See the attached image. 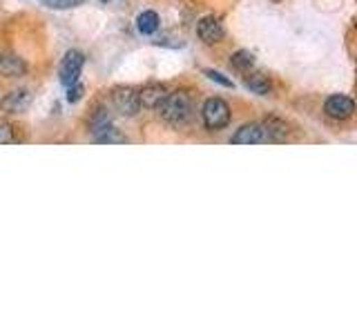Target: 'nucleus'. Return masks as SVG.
<instances>
[{"instance_id":"4468645a","label":"nucleus","mask_w":357,"mask_h":334,"mask_svg":"<svg viewBox=\"0 0 357 334\" xmlns=\"http://www.w3.org/2000/svg\"><path fill=\"white\" fill-rule=\"evenodd\" d=\"M232 67H237V70H250V67L255 65V58L250 51H237L230 58Z\"/></svg>"},{"instance_id":"6ab92c4d","label":"nucleus","mask_w":357,"mask_h":334,"mask_svg":"<svg viewBox=\"0 0 357 334\" xmlns=\"http://www.w3.org/2000/svg\"><path fill=\"white\" fill-rule=\"evenodd\" d=\"M98 3H103V5H105V3H109V0H98Z\"/></svg>"},{"instance_id":"9d476101","label":"nucleus","mask_w":357,"mask_h":334,"mask_svg":"<svg viewBox=\"0 0 357 334\" xmlns=\"http://www.w3.org/2000/svg\"><path fill=\"white\" fill-rule=\"evenodd\" d=\"M27 72V65L22 58L14 54H0V74L7 76V78H16L22 76Z\"/></svg>"},{"instance_id":"423d86ee","label":"nucleus","mask_w":357,"mask_h":334,"mask_svg":"<svg viewBox=\"0 0 357 334\" xmlns=\"http://www.w3.org/2000/svg\"><path fill=\"white\" fill-rule=\"evenodd\" d=\"M324 111H326V116H331L335 120H346L353 116L355 103L344 94H333L326 98V103H324Z\"/></svg>"},{"instance_id":"f257e3e1","label":"nucleus","mask_w":357,"mask_h":334,"mask_svg":"<svg viewBox=\"0 0 357 334\" xmlns=\"http://www.w3.org/2000/svg\"><path fill=\"white\" fill-rule=\"evenodd\" d=\"M159 114L167 125H183L192 116V98L185 92L167 94V98L159 105Z\"/></svg>"},{"instance_id":"1a4fd4ad","label":"nucleus","mask_w":357,"mask_h":334,"mask_svg":"<svg viewBox=\"0 0 357 334\" xmlns=\"http://www.w3.org/2000/svg\"><path fill=\"white\" fill-rule=\"evenodd\" d=\"M31 105V92L29 89H14L3 98V109L9 114H18V111H25Z\"/></svg>"},{"instance_id":"ddd939ff","label":"nucleus","mask_w":357,"mask_h":334,"mask_svg":"<svg viewBox=\"0 0 357 334\" xmlns=\"http://www.w3.org/2000/svg\"><path fill=\"white\" fill-rule=\"evenodd\" d=\"M137 29L145 36H150L156 29H159V16L154 14V11H143V14L137 18Z\"/></svg>"},{"instance_id":"0eeeda50","label":"nucleus","mask_w":357,"mask_h":334,"mask_svg":"<svg viewBox=\"0 0 357 334\" xmlns=\"http://www.w3.org/2000/svg\"><path fill=\"white\" fill-rule=\"evenodd\" d=\"M167 87L163 83H150L139 89V100H141V107H148V109H159V105L167 98Z\"/></svg>"},{"instance_id":"20e7f679","label":"nucleus","mask_w":357,"mask_h":334,"mask_svg":"<svg viewBox=\"0 0 357 334\" xmlns=\"http://www.w3.org/2000/svg\"><path fill=\"white\" fill-rule=\"evenodd\" d=\"M83 63H85V56L76 49H70L65 54L63 65H61V83L65 87H70L74 83H78V76H81L83 70Z\"/></svg>"},{"instance_id":"dca6fc26","label":"nucleus","mask_w":357,"mask_h":334,"mask_svg":"<svg viewBox=\"0 0 357 334\" xmlns=\"http://www.w3.org/2000/svg\"><path fill=\"white\" fill-rule=\"evenodd\" d=\"M14 141H16L14 127H11L9 122H0V145H11Z\"/></svg>"},{"instance_id":"2eb2a0df","label":"nucleus","mask_w":357,"mask_h":334,"mask_svg":"<svg viewBox=\"0 0 357 334\" xmlns=\"http://www.w3.org/2000/svg\"><path fill=\"white\" fill-rule=\"evenodd\" d=\"M40 3L50 9H74L78 5H83V0H40Z\"/></svg>"},{"instance_id":"6e6552de","label":"nucleus","mask_w":357,"mask_h":334,"mask_svg":"<svg viewBox=\"0 0 357 334\" xmlns=\"http://www.w3.org/2000/svg\"><path fill=\"white\" fill-rule=\"evenodd\" d=\"M197 33H199V38L204 40V42H219L223 38V25L215 18V16H206V18H201L199 20V25H197Z\"/></svg>"},{"instance_id":"9b49d317","label":"nucleus","mask_w":357,"mask_h":334,"mask_svg":"<svg viewBox=\"0 0 357 334\" xmlns=\"http://www.w3.org/2000/svg\"><path fill=\"white\" fill-rule=\"evenodd\" d=\"M92 134H94V143H126V136L119 129H114L112 122H105L103 127L94 129Z\"/></svg>"},{"instance_id":"39448f33","label":"nucleus","mask_w":357,"mask_h":334,"mask_svg":"<svg viewBox=\"0 0 357 334\" xmlns=\"http://www.w3.org/2000/svg\"><path fill=\"white\" fill-rule=\"evenodd\" d=\"M268 141H271L268 129L266 125H259V122H248V125H243L234 132V136H232L234 145H261Z\"/></svg>"},{"instance_id":"a211bd4d","label":"nucleus","mask_w":357,"mask_h":334,"mask_svg":"<svg viewBox=\"0 0 357 334\" xmlns=\"http://www.w3.org/2000/svg\"><path fill=\"white\" fill-rule=\"evenodd\" d=\"M206 76L210 78V81H215V83H219V85H223V87H234L230 78H226V76L219 74V72H215V70H206Z\"/></svg>"},{"instance_id":"f3484780","label":"nucleus","mask_w":357,"mask_h":334,"mask_svg":"<svg viewBox=\"0 0 357 334\" xmlns=\"http://www.w3.org/2000/svg\"><path fill=\"white\" fill-rule=\"evenodd\" d=\"M83 94H85V87L81 83H74V85L67 87V100H70V103H76V100H81Z\"/></svg>"},{"instance_id":"f03ea898","label":"nucleus","mask_w":357,"mask_h":334,"mask_svg":"<svg viewBox=\"0 0 357 334\" xmlns=\"http://www.w3.org/2000/svg\"><path fill=\"white\" fill-rule=\"evenodd\" d=\"M201 116L210 132H219L230 122V105L221 98H208L201 107Z\"/></svg>"},{"instance_id":"7ed1b4c3","label":"nucleus","mask_w":357,"mask_h":334,"mask_svg":"<svg viewBox=\"0 0 357 334\" xmlns=\"http://www.w3.org/2000/svg\"><path fill=\"white\" fill-rule=\"evenodd\" d=\"M112 100H114V107L119 109V114L123 116H137L141 109V100H139V92L134 87H116L112 92Z\"/></svg>"},{"instance_id":"f8f14e48","label":"nucleus","mask_w":357,"mask_h":334,"mask_svg":"<svg viewBox=\"0 0 357 334\" xmlns=\"http://www.w3.org/2000/svg\"><path fill=\"white\" fill-rule=\"evenodd\" d=\"M245 87H248L250 92L257 94V96L271 94V81H268L264 74H250L248 78H245Z\"/></svg>"}]
</instances>
